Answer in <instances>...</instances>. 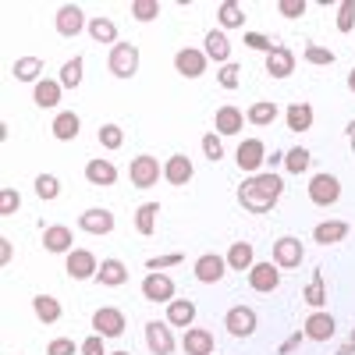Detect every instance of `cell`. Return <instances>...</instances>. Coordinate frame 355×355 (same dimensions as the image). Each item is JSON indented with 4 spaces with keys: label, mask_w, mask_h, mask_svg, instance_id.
<instances>
[{
    "label": "cell",
    "mask_w": 355,
    "mask_h": 355,
    "mask_svg": "<svg viewBox=\"0 0 355 355\" xmlns=\"http://www.w3.org/2000/svg\"><path fill=\"white\" fill-rule=\"evenodd\" d=\"M206 64H210V57H206L202 50H192V46H182L174 53V71L185 75V78H199L206 75Z\"/></svg>",
    "instance_id": "obj_12"
},
{
    "label": "cell",
    "mask_w": 355,
    "mask_h": 355,
    "mask_svg": "<svg viewBox=\"0 0 355 355\" xmlns=\"http://www.w3.org/2000/svg\"><path fill=\"white\" fill-rule=\"evenodd\" d=\"M36 196L40 199H57V196H61V182H57V178L53 174H36Z\"/></svg>",
    "instance_id": "obj_43"
},
{
    "label": "cell",
    "mask_w": 355,
    "mask_h": 355,
    "mask_svg": "<svg viewBox=\"0 0 355 355\" xmlns=\"http://www.w3.org/2000/svg\"><path fill=\"white\" fill-rule=\"evenodd\" d=\"M64 270H68V277H75V281H89V277H96L100 263H96V256L89 252V249H71Z\"/></svg>",
    "instance_id": "obj_15"
},
{
    "label": "cell",
    "mask_w": 355,
    "mask_h": 355,
    "mask_svg": "<svg viewBox=\"0 0 355 355\" xmlns=\"http://www.w3.org/2000/svg\"><path fill=\"white\" fill-rule=\"evenodd\" d=\"M302 331H306V338H309V341H331V338H334V331H338V323H334V316H331V313L316 309L313 316H306Z\"/></svg>",
    "instance_id": "obj_18"
},
{
    "label": "cell",
    "mask_w": 355,
    "mask_h": 355,
    "mask_svg": "<svg viewBox=\"0 0 355 355\" xmlns=\"http://www.w3.org/2000/svg\"><path fill=\"white\" fill-rule=\"evenodd\" d=\"M214 125H217V135H239L242 128H245V114L239 110V107H220L217 110V117H214Z\"/></svg>",
    "instance_id": "obj_25"
},
{
    "label": "cell",
    "mask_w": 355,
    "mask_h": 355,
    "mask_svg": "<svg viewBox=\"0 0 355 355\" xmlns=\"http://www.w3.org/2000/svg\"><path fill=\"white\" fill-rule=\"evenodd\" d=\"M167 323L171 327H192L196 323V302L192 299H174V302H167Z\"/></svg>",
    "instance_id": "obj_28"
},
{
    "label": "cell",
    "mask_w": 355,
    "mask_h": 355,
    "mask_svg": "<svg viewBox=\"0 0 355 355\" xmlns=\"http://www.w3.org/2000/svg\"><path fill=\"white\" fill-rule=\"evenodd\" d=\"M96 281L103 288H121V284H128V266L121 259H103L96 270Z\"/></svg>",
    "instance_id": "obj_27"
},
{
    "label": "cell",
    "mask_w": 355,
    "mask_h": 355,
    "mask_svg": "<svg viewBox=\"0 0 355 355\" xmlns=\"http://www.w3.org/2000/svg\"><path fill=\"white\" fill-rule=\"evenodd\" d=\"M93 334L100 338H121L125 334V313L117 306H103L93 313Z\"/></svg>",
    "instance_id": "obj_7"
},
{
    "label": "cell",
    "mask_w": 355,
    "mask_h": 355,
    "mask_svg": "<svg viewBox=\"0 0 355 355\" xmlns=\"http://www.w3.org/2000/svg\"><path fill=\"white\" fill-rule=\"evenodd\" d=\"M202 153H206V160H220L224 157V146H220V135L217 132H206L202 135Z\"/></svg>",
    "instance_id": "obj_49"
},
{
    "label": "cell",
    "mask_w": 355,
    "mask_h": 355,
    "mask_svg": "<svg viewBox=\"0 0 355 355\" xmlns=\"http://www.w3.org/2000/svg\"><path fill=\"white\" fill-rule=\"evenodd\" d=\"M245 46H249V50H263V53H270L277 43H274L270 36H263V33H245Z\"/></svg>",
    "instance_id": "obj_52"
},
{
    "label": "cell",
    "mask_w": 355,
    "mask_h": 355,
    "mask_svg": "<svg viewBox=\"0 0 355 355\" xmlns=\"http://www.w3.org/2000/svg\"><path fill=\"white\" fill-rule=\"evenodd\" d=\"M348 135H352V150H355V121L348 125Z\"/></svg>",
    "instance_id": "obj_59"
},
{
    "label": "cell",
    "mask_w": 355,
    "mask_h": 355,
    "mask_svg": "<svg viewBox=\"0 0 355 355\" xmlns=\"http://www.w3.org/2000/svg\"><path fill=\"white\" fill-rule=\"evenodd\" d=\"M234 160H239V167H242L245 174H259V167L266 164V146H263V139H242Z\"/></svg>",
    "instance_id": "obj_11"
},
{
    "label": "cell",
    "mask_w": 355,
    "mask_h": 355,
    "mask_svg": "<svg viewBox=\"0 0 355 355\" xmlns=\"http://www.w3.org/2000/svg\"><path fill=\"white\" fill-rule=\"evenodd\" d=\"M146 345H150L153 355H171L178 348V341L171 334V323H164V320H150V323H146Z\"/></svg>",
    "instance_id": "obj_13"
},
{
    "label": "cell",
    "mask_w": 355,
    "mask_h": 355,
    "mask_svg": "<svg viewBox=\"0 0 355 355\" xmlns=\"http://www.w3.org/2000/svg\"><path fill=\"white\" fill-rule=\"evenodd\" d=\"M82 68H85L82 57H68V61L61 64V75H57V82H61L64 89H78V85H82Z\"/></svg>",
    "instance_id": "obj_40"
},
{
    "label": "cell",
    "mask_w": 355,
    "mask_h": 355,
    "mask_svg": "<svg viewBox=\"0 0 355 355\" xmlns=\"http://www.w3.org/2000/svg\"><path fill=\"white\" fill-rule=\"evenodd\" d=\"M96 139H100L103 150H121V146H125V132L117 128V125H103V128L96 132Z\"/></svg>",
    "instance_id": "obj_42"
},
{
    "label": "cell",
    "mask_w": 355,
    "mask_h": 355,
    "mask_svg": "<svg viewBox=\"0 0 355 355\" xmlns=\"http://www.w3.org/2000/svg\"><path fill=\"white\" fill-rule=\"evenodd\" d=\"M334 355H355V331L348 334V341H345V345H341V348H338Z\"/></svg>",
    "instance_id": "obj_57"
},
{
    "label": "cell",
    "mask_w": 355,
    "mask_h": 355,
    "mask_svg": "<svg viewBox=\"0 0 355 355\" xmlns=\"http://www.w3.org/2000/svg\"><path fill=\"white\" fill-rule=\"evenodd\" d=\"M306 192H309V202H313V206H334V202L341 199V182H338L334 174L320 171V174L309 178Z\"/></svg>",
    "instance_id": "obj_3"
},
{
    "label": "cell",
    "mask_w": 355,
    "mask_h": 355,
    "mask_svg": "<svg viewBox=\"0 0 355 355\" xmlns=\"http://www.w3.org/2000/svg\"><path fill=\"white\" fill-rule=\"evenodd\" d=\"M78 352H82V355H110L100 334H89V338H85V341L78 345Z\"/></svg>",
    "instance_id": "obj_51"
},
{
    "label": "cell",
    "mask_w": 355,
    "mask_h": 355,
    "mask_svg": "<svg viewBox=\"0 0 355 355\" xmlns=\"http://www.w3.org/2000/svg\"><path fill=\"white\" fill-rule=\"evenodd\" d=\"M239 71H242V68L234 64V61H231V64H224V68L217 71V82H220V89H227V93H234V89H239V82H242V78H239Z\"/></svg>",
    "instance_id": "obj_47"
},
{
    "label": "cell",
    "mask_w": 355,
    "mask_h": 355,
    "mask_svg": "<svg viewBox=\"0 0 355 355\" xmlns=\"http://www.w3.org/2000/svg\"><path fill=\"white\" fill-rule=\"evenodd\" d=\"M256 313L249 309V306H231L227 309V316H224V327H227V334L231 338H252L256 334Z\"/></svg>",
    "instance_id": "obj_8"
},
{
    "label": "cell",
    "mask_w": 355,
    "mask_h": 355,
    "mask_svg": "<svg viewBox=\"0 0 355 355\" xmlns=\"http://www.w3.org/2000/svg\"><path fill=\"white\" fill-rule=\"evenodd\" d=\"M114 224H117L114 214L103 210V206H93V210L78 214V231H85V234H110Z\"/></svg>",
    "instance_id": "obj_17"
},
{
    "label": "cell",
    "mask_w": 355,
    "mask_h": 355,
    "mask_svg": "<svg viewBox=\"0 0 355 355\" xmlns=\"http://www.w3.org/2000/svg\"><path fill=\"white\" fill-rule=\"evenodd\" d=\"M85 178H89V185H96V189H110V185H117V167L107 157H93L85 164Z\"/></svg>",
    "instance_id": "obj_19"
},
{
    "label": "cell",
    "mask_w": 355,
    "mask_h": 355,
    "mask_svg": "<svg viewBox=\"0 0 355 355\" xmlns=\"http://www.w3.org/2000/svg\"><path fill=\"white\" fill-rule=\"evenodd\" d=\"M33 309H36V320L46 323V327H50V323H57V320H61V313H64L53 295H33Z\"/></svg>",
    "instance_id": "obj_32"
},
{
    "label": "cell",
    "mask_w": 355,
    "mask_h": 355,
    "mask_svg": "<svg viewBox=\"0 0 355 355\" xmlns=\"http://www.w3.org/2000/svg\"><path fill=\"white\" fill-rule=\"evenodd\" d=\"M110 355H132V352H110Z\"/></svg>",
    "instance_id": "obj_60"
},
{
    "label": "cell",
    "mask_w": 355,
    "mask_h": 355,
    "mask_svg": "<svg viewBox=\"0 0 355 355\" xmlns=\"http://www.w3.org/2000/svg\"><path fill=\"white\" fill-rule=\"evenodd\" d=\"M302 259H306V245L295 234H284V239L274 242V263L281 270H295V266H302Z\"/></svg>",
    "instance_id": "obj_5"
},
{
    "label": "cell",
    "mask_w": 355,
    "mask_h": 355,
    "mask_svg": "<svg viewBox=\"0 0 355 355\" xmlns=\"http://www.w3.org/2000/svg\"><path fill=\"white\" fill-rule=\"evenodd\" d=\"M291 71H295V53L284 43H277L270 53H266V75L270 78H288Z\"/></svg>",
    "instance_id": "obj_21"
},
{
    "label": "cell",
    "mask_w": 355,
    "mask_h": 355,
    "mask_svg": "<svg viewBox=\"0 0 355 355\" xmlns=\"http://www.w3.org/2000/svg\"><path fill=\"white\" fill-rule=\"evenodd\" d=\"M263 167L277 174V167H284V153H270V157H266V164H263Z\"/></svg>",
    "instance_id": "obj_56"
},
{
    "label": "cell",
    "mask_w": 355,
    "mask_h": 355,
    "mask_svg": "<svg viewBox=\"0 0 355 355\" xmlns=\"http://www.w3.org/2000/svg\"><path fill=\"white\" fill-rule=\"evenodd\" d=\"M348 89H352V93H355V68L348 71Z\"/></svg>",
    "instance_id": "obj_58"
},
{
    "label": "cell",
    "mask_w": 355,
    "mask_h": 355,
    "mask_svg": "<svg viewBox=\"0 0 355 355\" xmlns=\"http://www.w3.org/2000/svg\"><path fill=\"white\" fill-rule=\"evenodd\" d=\"M182 348H185V355H214V334L202 327H189L182 338Z\"/></svg>",
    "instance_id": "obj_26"
},
{
    "label": "cell",
    "mask_w": 355,
    "mask_h": 355,
    "mask_svg": "<svg viewBox=\"0 0 355 355\" xmlns=\"http://www.w3.org/2000/svg\"><path fill=\"white\" fill-rule=\"evenodd\" d=\"M78 132H82V117H78L75 110H61V114L53 117V125H50V135L61 139V142L78 139Z\"/></svg>",
    "instance_id": "obj_24"
},
{
    "label": "cell",
    "mask_w": 355,
    "mask_h": 355,
    "mask_svg": "<svg viewBox=\"0 0 355 355\" xmlns=\"http://www.w3.org/2000/svg\"><path fill=\"white\" fill-rule=\"evenodd\" d=\"M18 189H11V185H4L0 189V217H11V214H18Z\"/></svg>",
    "instance_id": "obj_48"
},
{
    "label": "cell",
    "mask_w": 355,
    "mask_h": 355,
    "mask_svg": "<svg viewBox=\"0 0 355 355\" xmlns=\"http://www.w3.org/2000/svg\"><path fill=\"white\" fill-rule=\"evenodd\" d=\"M277 121V103L274 100H256L252 107H249V125H274Z\"/></svg>",
    "instance_id": "obj_38"
},
{
    "label": "cell",
    "mask_w": 355,
    "mask_h": 355,
    "mask_svg": "<svg viewBox=\"0 0 355 355\" xmlns=\"http://www.w3.org/2000/svg\"><path fill=\"white\" fill-rule=\"evenodd\" d=\"M107 64H110V75H114V78H135V71H139V64H142L139 46H135V43H117V46H110Z\"/></svg>",
    "instance_id": "obj_2"
},
{
    "label": "cell",
    "mask_w": 355,
    "mask_h": 355,
    "mask_svg": "<svg viewBox=\"0 0 355 355\" xmlns=\"http://www.w3.org/2000/svg\"><path fill=\"white\" fill-rule=\"evenodd\" d=\"M277 11L284 18H299V15H306V0H277Z\"/></svg>",
    "instance_id": "obj_53"
},
{
    "label": "cell",
    "mask_w": 355,
    "mask_h": 355,
    "mask_svg": "<svg viewBox=\"0 0 355 355\" xmlns=\"http://www.w3.org/2000/svg\"><path fill=\"white\" fill-rule=\"evenodd\" d=\"M281 196H284V178L274 174V171L249 174L245 182L239 185V192H234L239 206H242V210H249V214H270L274 206L281 202Z\"/></svg>",
    "instance_id": "obj_1"
},
{
    "label": "cell",
    "mask_w": 355,
    "mask_h": 355,
    "mask_svg": "<svg viewBox=\"0 0 355 355\" xmlns=\"http://www.w3.org/2000/svg\"><path fill=\"white\" fill-rule=\"evenodd\" d=\"M40 71H43V57H18V61L11 64V75L18 82H43Z\"/></svg>",
    "instance_id": "obj_34"
},
{
    "label": "cell",
    "mask_w": 355,
    "mask_h": 355,
    "mask_svg": "<svg viewBox=\"0 0 355 355\" xmlns=\"http://www.w3.org/2000/svg\"><path fill=\"white\" fill-rule=\"evenodd\" d=\"M89 36H93L96 43H103V46H107V43H110V46L121 43V40H117V25H114L110 18H103V15L89 21Z\"/></svg>",
    "instance_id": "obj_36"
},
{
    "label": "cell",
    "mask_w": 355,
    "mask_h": 355,
    "mask_svg": "<svg viewBox=\"0 0 355 355\" xmlns=\"http://www.w3.org/2000/svg\"><path fill=\"white\" fill-rule=\"evenodd\" d=\"M11 256H15L11 242H8V239H0V266H8V263H11Z\"/></svg>",
    "instance_id": "obj_55"
},
{
    "label": "cell",
    "mask_w": 355,
    "mask_h": 355,
    "mask_svg": "<svg viewBox=\"0 0 355 355\" xmlns=\"http://www.w3.org/2000/svg\"><path fill=\"white\" fill-rule=\"evenodd\" d=\"M46 355H78V345L71 338H53L46 345Z\"/></svg>",
    "instance_id": "obj_50"
},
{
    "label": "cell",
    "mask_w": 355,
    "mask_h": 355,
    "mask_svg": "<svg viewBox=\"0 0 355 355\" xmlns=\"http://www.w3.org/2000/svg\"><path fill=\"white\" fill-rule=\"evenodd\" d=\"M157 15H160L157 0H132V18L135 21H153Z\"/></svg>",
    "instance_id": "obj_45"
},
{
    "label": "cell",
    "mask_w": 355,
    "mask_h": 355,
    "mask_svg": "<svg viewBox=\"0 0 355 355\" xmlns=\"http://www.w3.org/2000/svg\"><path fill=\"white\" fill-rule=\"evenodd\" d=\"M192 178H196L192 157L174 153V157H167V160H164V182H167V185H189Z\"/></svg>",
    "instance_id": "obj_16"
},
{
    "label": "cell",
    "mask_w": 355,
    "mask_h": 355,
    "mask_svg": "<svg viewBox=\"0 0 355 355\" xmlns=\"http://www.w3.org/2000/svg\"><path fill=\"white\" fill-rule=\"evenodd\" d=\"M302 299H306V306H313V309L327 306V281H323V270H313V277H309V284H306V291H302Z\"/></svg>",
    "instance_id": "obj_33"
},
{
    "label": "cell",
    "mask_w": 355,
    "mask_h": 355,
    "mask_svg": "<svg viewBox=\"0 0 355 355\" xmlns=\"http://www.w3.org/2000/svg\"><path fill=\"white\" fill-rule=\"evenodd\" d=\"M217 21H220V28H242V25H245L242 4H234V0H224V4H217Z\"/></svg>",
    "instance_id": "obj_37"
},
{
    "label": "cell",
    "mask_w": 355,
    "mask_h": 355,
    "mask_svg": "<svg viewBox=\"0 0 355 355\" xmlns=\"http://www.w3.org/2000/svg\"><path fill=\"white\" fill-rule=\"evenodd\" d=\"M71 242H75V234L64 224H53V227L43 231V249L46 252H71Z\"/></svg>",
    "instance_id": "obj_29"
},
{
    "label": "cell",
    "mask_w": 355,
    "mask_h": 355,
    "mask_svg": "<svg viewBox=\"0 0 355 355\" xmlns=\"http://www.w3.org/2000/svg\"><path fill=\"white\" fill-rule=\"evenodd\" d=\"M61 93H64V85L57 82V78H43V82H36V89H33V100H36V107L50 110V107L61 103Z\"/></svg>",
    "instance_id": "obj_30"
},
{
    "label": "cell",
    "mask_w": 355,
    "mask_h": 355,
    "mask_svg": "<svg viewBox=\"0 0 355 355\" xmlns=\"http://www.w3.org/2000/svg\"><path fill=\"white\" fill-rule=\"evenodd\" d=\"M157 214H160V202H142V206H135V217H132V220H135V231L150 239L153 227H157Z\"/></svg>",
    "instance_id": "obj_35"
},
{
    "label": "cell",
    "mask_w": 355,
    "mask_h": 355,
    "mask_svg": "<svg viewBox=\"0 0 355 355\" xmlns=\"http://www.w3.org/2000/svg\"><path fill=\"white\" fill-rule=\"evenodd\" d=\"M249 288L266 295V291H277L281 288V266L270 259V263H256L249 270Z\"/></svg>",
    "instance_id": "obj_14"
},
{
    "label": "cell",
    "mask_w": 355,
    "mask_h": 355,
    "mask_svg": "<svg viewBox=\"0 0 355 355\" xmlns=\"http://www.w3.org/2000/svg\"><path fill=\"white\" fill-rule=\"evenodd\" d=\"M302 341H306V331H295V334H291L288 341H281V345H277V355H291V352L299 348Z\"/></svg>",
    "instance_id": "obj_54"
},
{
    "label": "cell",
    "mask_w": 355,
    "mask_h": 355,
    "mask_svg": "<svg viewBox=\"0 0 355 355\" xmlns=\"http://www.w3.org/2000/svg\"><path fill=\"white\" fill-rule=\"evenodd\" d=\"M202 43H206V46H202V53L210 57V61H217L220 68H224V64H231V43H227V36H224V28H220V25H217V28H210Z\"/></svg>",
    "instance_id": "obj_20"
},
{
    "label": "cell",
    "mask_w": 355,
    "mask_h": 355,
    "mask_svg": "<svg viewBox=\"0 0 355 355\" xmlns=\"http://www.w3.org/2000/svg\"><path fill=\"white\" fill-rule=\"evenodd\" d=\"M192 274H196V281H202V284H220V277L227 274V259H224L220 252H202V256L192 263Z\"/></svg>",
    "instance_id": "obj_6"
},
{
    "label": "cell",
    "mask_w": 355,
    "mask_h": 355,
    "mask_svg": "<svg viewBox=\"0 0 355 355\" xmlns=\"http://www.w3.org/2000/svg\"><path fill=\"white\" fill-rule=\"evenodd\" d=\"M313 121H316V110L309 107V103H288V110H284V125H288V132H309L313 128Z\"/></svg>",
    "instance_id": "obj_22"
},
{
    "label": "cell",
    "mask_w": 355,
    "mask_h": 355,
    "mask_svg": "<svg viewBox=\"0 0 355 355\" xmlns=\"http://www.w3.org/2000/svg\"><path fill=\"white\" fill-rule=\"evenodd\" d=\"M348 224L345 220H320L316 227H313V242L316 245H338V242H345L348 239Z\"/></svg>",
    "instance_id": "obj_23"
},
{
    "label": "cell",
    "mask_w": 355,
    "mask_h": 355,
    "mask_svg": "<svg viewBox=\"0 0 355 355\" xmlns=\"http://www.w3.org/2000/svg\"><path fill=\"white\" fill-rule=\"evenodd\" d=\"M355 28V0H341L338 4V33H352Z\"/></svg>",
    "instance_id": "obj_46"
},
{
    "label": "cell",
    "mask_w": 355,
    "mask_h": 355,
    "mask_svg": "<svg viewBox=\"0 0 355 355\" xmlns=\"http://www.w3.org/2000/svg\"><path fill=\"white\" fill-rule=\"evenodd\" d=\"M178 263H185V256H182V252H167V256H150V259H146V270H150V274H164L167 266H178Z\"/></svg>",
    "instance_id": "obj_44"
},
{
    "label": "cell",
    "mask_w": 355,
    "mask_h": 355,
    "mask_svg": "<svg viewBox=\"0 0 355 355\" xmlns=\"http://www.w3.org/2000/svg\"><path fill=\"white\" fill-rule=\"evenodd\" d=\"M53 28H57V36H64V40L78 36L82 28H85V11H82L78 4L57 8V15H53Z\"/></svg>",
    "instance_id": "obj_10"
},
{
    "label": "cell",
    "mask_w": 355,
    "mask_h": 355,
    "mask_svg": "<svg viewBox=\"0 0 355 355\" xmlns=\"http://www.w3.org/2000/svg\"><path fill=\"white\" fill-rule=\"evenodd\" d=\"M160 174H164V167H160V160H157V157H150V153L132 157L128 178H132V185H135V189H153V185L160 182Z\"/></svg>",
    "instance_id": "obj_4"
},
{
    "label": "cell",
    "mask_w": 355,
    "mask_h": 355,
    "mask_svg": "<svg viewBox=\"0 0 355 355\" xmlns=\"http://www.w3.org/2000/svg\"><path fill=\"white\" fill-rule=\"evenodd\" d=\"M174 277H167V274H146L142 277V299L146 302H174Z\"/></svg>",
    "instance_id": "obj_9"
},
{
    "label": "cell",
    "mask_w": 355,
    "mask_h": 355,
    "mask_svg": "<svg viewBox=\"0 0 355 355\" xmlns=\"http://www.w3.org/2000/svg\"><path fill=\"white\" fill-rule=\"evenodd\" d=\"M309 164H313V153L306 150V146H291V150L284 153V171L288 174H306Z\"/></svg>",
    "instance_id": "obj_39"
},
{
    "label": "cell",
    "mask_w": 355,
    "mask_h": 355,
    "mask_svg": "<svg viewBox=\"0 0 355 355\" xmlns=\"http://www.w3.org/2000/svg\"><path fill=\"white\" fill-rule=\"evenodd\" d=\"M302 57H306L309 64H320V68H327V64H334V50H327V46H320V43H306Z\"/></svg>",
    "instance_id": "obj_41"
},
{
    "label": "cell",
    "mask_w": 355,
    "mask_h": 355,
    "mask_svg": "<svg viewBox=\"0 0 355 355\" xmlns=\"http://www.w3.org/2000/svg\"><path fill=\"white\" fill-rule=\"evenodd\" d=\"M227 266H231V270H252V266H256V252H252V242H231V249H227Z\"/></svg>",
    "instance_id": "obj_31"
}]
</instances>
